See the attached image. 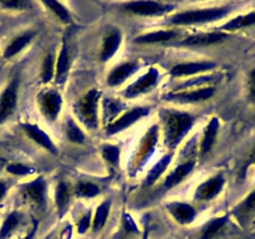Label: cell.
I'll list each match as a JSON object with an SVG mask.
<instances>
[{"instance_id": "1", "label": "cell", "mask_w": 255, "mask_h": 239, "mask_svg": "<svg viewBox=\"0 0 255 239\" xmlns=\"http://www.w3.org/2000/svg\"><path fill=\"white\" fill-rule=\"evenodd\" d=\"M159 128L164 147L176 152L196 123V116L187 111L163 107L158 111Z\"/></svg>"}, {"instance_id": "2", "label": "cell", "mask_w": 255, "mask_h": 239, "mask_svg": "<svg viewBox=\"0 0 255 239\" xmlns=\"http://www.w3.org/2000/svg\"><path fill=\"white\" fill-rule=\"evenodd\" d=\"M237 9V4H223L216 6L196 7V9H187L183 11L173 12L166 17L163 22L167 26L172 27H188L201 26V25L213 24L231 16Z\"/></svg>"}, {"instance_id": "3", "label": "cell", "mask_w": 255, "mask_h": 239, "mask_svg": "<svg viewBox=\"0 0 255 239\" xmlns=\"http://www.w3.org/2000/svg\"><path fill=\"white\" fill-rule=\"evenodd\" d=\"M101 96V90L92 87L72 105V114H74L75 121L89 131H97L100 123H101L100 121Z\"/></svg>"}, {"instance_id": "4", "label": "cell", "mask_w": 255, "mask_h": 239, "mask_svg": "<svg viewBox=\"0 0 255 239\" xmlns=\"http://www.w3.org/2000/svg\"><path fill=\"white\" fill-rule=\"evenodd\" d=\"M159 138H161V128L158 123H153L148 127L143 136L139 139L138 144L136 146L133 154L131 156L127 166L129 177H136L141 173L149 162V159L156 153L157 147H158Z\"/></svg>"}, {"instance_id": "5", "label": "cell", "mask_w": 255, "mask_h": 239, "mask_svg": "<svg viewBox=\"0 0 255 239\" xmlns=\"http://www.w3.org/2000/svg\"><path fill=\"white\" fill-rule=\"evenodd\" d=\"M197 157H198V143H197L196 137H193L187 142L184 148L182 149L181 154H179L178 164L173 167L164 177L162 189L167 192L183 183L196 168Z\"/></svg>"}, {"instance_id": "6", "label": "cell", "mask_w": 255, "mask_h": 239, "mask_svg": "<svg viewBox=\"0 0 255 239\" xmlns=\"http://www.w3.org/2000/svg\"><path fill=\"white\" fill-rule=\"evenodd\" d=\"M121 11L133 16L142 17H162L169 16L177 9V4L163 1H148V0H137V1L120 2Z\"/></svg>"}, {"instance_id": "7", "label": "cell", "mask_w": 255, "mask_h": 239, "mask_svg": "<svg viewBox=\"0 0 255 239\" xmlns=\"http://www.w3.org/2000/svg\"><path fill=\"white\" fill-rule=\"evenodd\" d=\"M36 105L47 123H54L61 115L64 99L61 92L54 87H45L36 95Z\"/></svg>"}, {"instance_id": "8", "label": "cell", "mask_w": 255, "mask_h": 239, "mask_svg": "<svg viewBox=\"0 0 255 239\" xmlns=\"http://www.w3.org/2000/svg\"><path fill=\"white\" fill-rule=\"evenodd\" d=\"M161 71L158 67H149L144 74L137 77L134 81L127 85L121 91V96L124 100H134L138 97L151 94L161 82Z\"/></svg>"}, {"instance_id": "9", "label": "cell", "mask_w": 255, "mask_h": 239, "mask_svg": "<svg viewBox=\"0 0 255 239\" xmlns=\"http://www.w3.org/2000/svg\"><path fill=\"white\" fill-rule=\"evenodd\" d=\"M19 193L25 202L44 212L47 207V183L44 176H37L20 184Z\"/></svg>"}, {"instance_id": "10", "label": "cell", "mask_w": 255, "mask_h": 239, "mask_svg": "<svg viewBox=\"0 0 255 239\" xmlns=\"http://www.w3.org/2000/svg\"><path fill=\"white\" fill-rule=\"evenodd\" d=\"M151 112V106H134L132 109L126 110L115 121H112L111 123L105 126V134L107 137L116 136V134L131 128L133 124H136L137 122H139L144 117L149 116Z\"/></svg>"}, {"instance_id": "11", "label": "cell", "mask_w": 255, "mask_h": 239, "mask_svg": "<svg viewBox=\"0 0 255 239\" xmlns=\"http://www.w3.org/2000/svg\"><path fill=\"white\" fill-rule=\"evenodd\" d=\"M20 74H15L0 92V126L14 116L17 109Z\"/></svg>"}, {"instance_id": "12", "label": "cell", "mask_w": 255, "mask_h": 239, "mask_svg": "<svg viewBox=\"0 0 255 239\" xmlns=\"http://www.w3.org/2000/svg\"><path fill=\"white\" fill-rule=\"evenodd\" d=\"M232 34L221 31V30H213V31H202L196 34H189L183 36L182 39L172 42L168 46L172 47H204L211 45H218L227 41Z\"/></svg>"}, {"instance_id": "13", "label": "cell", "mask_w": 255, "mask_h": 239, "mask_svg": "<svg viewBox=\"0 0 255 239\" xmlns=\"http://www.w3.org/2000/svg\"><path fill=\"white\" fill-rule=\"evenodd\" d=\"M216 87L206 86L201 89L181 90V91H169L162 96V100L166 102L176 105H194L206 102L211 100L216 94Z\"/></svg>"}, {"instance_id": "14", "label": "cell", "mask_w": 255, "mask_h": 239, "mask_svg": "<svg viewBox=\"0 0 255 239\" xmlns=\"http://www.w3.org/2000/svg\"><path fill=\"white\" fill-rule=\"evenodd\" d=\"M218 67V64L211 60L202 61H186L176 64L168 71L172 79H189L204 74H212Z\"/></svg>"}, {"instance_id": "15", "label": "cell", "mask_w": 255, "mask_h": 239, "mask_svg": "<svg viewBox=\"0 0 255 239\" xmlns=\"http://www.w3.org/2000/svg\"><path fill=\"white\" fill-rule=\"evenodd\" d=\"M227 179L223 172H218L214 176L198 184L193 193V199L199 203H208L221 196L226 187Z\"/></svg>"}, {"instance_id": "16", "label": "cell", "mask_w": 255, "mask_h": 239, "mask_svg": "<svg viewBox=\"0 0 255 239\" xmlns=\"http://www.w3.org/2000/svg\"><path fill=\"white\" fill-rule=\"evenodd\" d=\"M142 69V64L139 60H129L116 65L106 77V84L109 87H120L131 79Z\"/></svg>"}, {"instance_id": "17", "label": "cell", "mask_w": 255, "mask_h": 239, "mask_svg": "<svg viewBox=\"0 0 255 239\" xmlns=\"http://www.w3.org/2000/svg\"><path fill=\"white\" fill-rule=\"evenodd\" d=\"M182 37H183V31L173 27V29H162L149 32H143V34L133 37L132 42L134 45H169L172 42L177 41V40L182 39Z\"/></svg>"}, {"instance_id": "18", "label": "cell", "mask_w": 255, "mask_h": 239, "mask_svg": "<svg viewBox=\"0 0 255 239\" xmlns=\"http://www.w3.org/2000/svg\"><path fill=\"white\" fill-rule=\"evenodd\" d=\"M70 67H71V49L67 34L64 35L60 47L59 55L56 56V65H55V77L54 82L56 86H64L69 79Z\"/></svg>"}, {"instance_id": "19", "label": "cell", "mask_w": 255, "mask_h": 239, "mask_svg": "<svg viewBox=\"0 0 255 239\" xmlns=\"http://www.w3.org/2000/svg\"><path fill=\"white\" fill-rule=\"evenodd\" d=\"M166 211L179 226H191L198 217V211L193 204L183 201H172L166 204Z\"/></svg>"}, {"instance_id": "20", "label": "cell", "mask_w": 255, "mask_h": 239, "mask_svg": "<svg viewBox=\"0 0 255 239\" xmlns=\"http://www.w3.org/2000/svg\"><path fill=\"white\" fill-rule=\"evenodd\" d=\"M122 41H124V34H122L121 29L115 27V29L107 31L102 37L101 46H100V61L102 64H107L109 61H111L115 55L121 49Z\"/></svg>"}, {"instance_id": "21", "label": "cell", "mask_w": 255, "mask_h": 239, "mask_svg": "<svg viewBox=\"0 0 255 239\" xmlns=\"http://www.w3.org/2000/svg\"><path fill=\"white\" fill-rule=\"evenodd\" d=\"M21 129L24 131V133L34 142L35 144H37L39 147H41L42 149H45L46 152H49L52 156H57L59 154V148L55 144V142L52 141L51 137L44 131L40 126L37 124L31 123V122H22Z\"/></svg>"}, {"instance_id": "22", "label": "cell", "mask_w": 255, "mask_h": 239, "mask_svg": "<svg viewBox=\"0 0 255 239\" xmlns=\"http://www.w3.org/2000/svg\"><path fill=\"white\" fill-rule=\"evenodd\" d=\"M219 129H221V120H219V117L213 116L209 120L208 123L206 124L203 132H202L201 141H199L198 144V157L201 159L208 157L209 153L212 152L217 142Z\"/></svg>"}, {"instance_id": "23", "label": "cell", "mask_w": 255, "mask_h": 239, "mask_svg": "<svg viewBox=\"0 0 255 239\" xmlns=\"http://www.w3.org/2000/svg\"><path fill=\"white\" fill-rule=\"evenodd\" d=\"M231 222V214L213 217L202 226L197 239H221Z\"/></svg>"}, {"instance_id": "24", "label": "cell", "mask_w": 255, "mask_h": 239, "mask_svg": "<svg viewBox=\"0 0 255 239\" xmlns=\"http://www.w3.org/2000/svg\"><path fill=\"white\" fill-rule=\"evenodd\" d=\"M229 214L241 227L248 226L249 222L255 217V188L249 192L238 204H236Z\"/></svg>"}, {"instance_id": "25", "label": "cell", "mask_w": 255, "mask_h": 239, "mask_svg": "<svg viewBox=\"0 0 255 239\" xmlns=\"http://www.w3.org/2000/svg\"><path fill=\"white\" fill-rule=\"evenodd\" d=\"M37 35V31L34 29L25 30L21 34L16 35V36L12 37L9 42H7L6 46L2 50V59L4 60H11L12 57H15L16 55H19L20 52L24 51L27 46L32 42V40L35 39V36Z\"/></svg>"}, {"instance_id": "26", "label": "cell", "mask_w": 255, "mask_h": 239, "mask_svg": "<svg viewBox=\"0 0 255 239\" xmlns=\"http://www.w3.org/2000/svg\"><path fill=\"white\" fill-rule=\"evenodd\" d=\"M101 106V119L100 121L104 123V127L111 123L112 121L117 119L121 114H124L127 110V104L120 97H105L101 99L100 102Z\"/></svg>"}, {"instance_id": "27", "label": "cell", "mask_w": 255, "mask_h": 239, "mask_svg": "<svg viewBox=\"0 0 255 239\" xmlns=\"http://www.w3.org/2000/svg\"><path fill=\"white\" fill-rule=\"evenodd\" d=\"M72 197H74V189L71 188L70 183H67L64 179L59 181V183L55 187L54 202L55 207H56L57 217H59L60 219L64 218L65 214L69 212Z\"/></svg>"}, {"instance_id": "28", "label": "cell", "mask_w": 255, "mask_h": 239, "mask_svg": "<svg viewBox=\"0 0 255 239\" xmlns=\"http://www.w3.org/2000/svg\"><path fill=\"white\" fill-rule=\"evenodd\" d=\"M143 231H139L133 217L127 211L122 212L120 227L112 239H142Z\"/></svg>"}, {"instance_id": "29", "label": "cell", "mask_w": 255, "mask_h": 239, "mask_svg": "<svg viewBox=\"0 0 255 239\" xmlns=\"http://www.w3.org/2000/svg\"><path fill=\"white\" fill-rule=\"evenodd\" d=\"M25 223V213L20 209H12L0 226V239H10Z\"/></svg>"}, {"instance_id": "30", "label": "cell", "mask_w": 255, "mask_h": 239, "mask_svg": "<svg viewBox=\"0 0 255 239\" xmlns=\"http://www.w3.org/2000/svg\"><path fill=\"white\" fill-rule=\"evenodd\" d=\"M253 26H255V10H252V11L244 12V14H239L237 15V16L231 17L228 21L222 24L217 30H221V31L232 34V32L238 31V30L249 29V27Z\"/></svg>"}, {"instance_id": "31", "label": "cell", "mask_w": 255, "mask_h": 239, "mask_svg": "<svg viewBox=\"0 0 255 239\" xmlns=\"http://www.w3.org/2000/svg\"><path fill=\"white\" fill-rule=\"evenodd\" d=\"M174 156H176V152H167L161 159H159L157 163H154V166L147 173L146 178L143 181V187H151L153 184H156L157 182L161 179V177L164 176V173L167 172V169L171 166L172 161H173Z\"/></svg>"}, {"instance_id": "32", "label": "cell", "mask_w": 255, "mask_h": 239, "mask_svg": "<svg viewBox=\"0 0 255 239\" xmlns=\"http://www.w3.org/2000/svg\"><path fill=\"white\" fill-rule=\"evenodd\" d=\"M112 207V199L106 198L99 204V206L95 208L94 216H92V226H91V232L94 234H99L100 232L104 229V227L106 226L107 219L110 217V212H111Z\"/></svg>"}, {"instance_id": "33", "label": "cell", "mask_w": 255, "mask_h": 239, "mask_svg": "<svg viewBox=\"0 0 255 239\" xmlns=\"http://www.w3.org/2000/svg\"><path fill=\"white\" fill-rule=\"evenodd\" d=\"M100 153L105 163L109 166L111 171H119L121 164L122 149L119 144L115 143H102L100 146Z\"/></svg>"}, {"instance_id": "34", "label": "cell", "mask_w": 255, "mask_h": 239, "mask_svg": "<svg viewBox=\"0 0 255 239\" xmlns=\"http://www.w3.org/2000/svg\"><path fill=\"white\" fill-rule=\"evenodd\" d=\"M221 79V76L217 74H204L199 75V76L189 77V79L183 80L182 82H179L176 87L173 89V91H181V90H192V89H201V87L211 86V84H213L214 81Z\"/></svg>"}, {"instance_id": "35", "label": "cell", "mask_w": 255, "mask_h": 239, "mask_svg": "<svg viewBox=\"0 0 255 239\" xmlns=\"http://www.w3.org/2000/svg\"><path fill=\"white\" fill-rule=\"evenodd\" d=\"M64 133L67 141L74 144H84L86 142V133L72 116H67L64 121Z\"/></svg>"}, {"instance_id": "36", "label": "cell", "mask_w": 255, "mask_h": 239, "mask_svg": "<svg viewBox=\"0 0 255 239\" xmlns=\"http://www.w3.org/2000/svg\"><path fill=\"white\" fill-rule=\"evenodd\" d=\"M55 65H56V51L51 50L45 55L40 69V80L44 85L50 84L55 77Z\"/></svg>"}, {"instance_id": "37", "label": "cell", "mask_w": 255, "mask_h": 239, "mask_svg": "<svg viewBox=\"0 0 255 239\" xmlns=\"http://www.w3.org/2000/svg\"><path fill=\"white\" fill-rule=\"evenodd\" d=\"M41 4L46 9H49L55 15V17H57L60 20V22H62V24L70 25L72 22L71 12L69 11V9L62 2L54 1V0H42Z\"/></svg>"}, {"instance_id": "38", "label": "cell", "mask_w": 255, "mask_h": 239, "mask_svg": "<svg viewBox=\"0 0 255 239\" xmlns=\"http://www.w3.org/2000/svg\"><path fill=\"white\" fill-rule=\"evenodd\" d=\"M100 193H101L100 187L90 181H79L74 188V196H76L77 198L92 199L99 197Z\"/></svg>"}, {"instance_id": "39", "label": "cell", "mask_w": 255, "mask_h": 239, "mask_svg": "<svg viewBox=\"0 0 255 239\" xmlns=\"http://www.w3.org/2000/svg\"><path fill=\"white\" fill-rule=\"evenodd\" d=\"M5 171L15 177H27L31 176V174H34L36 172L34 167L20 163V162H11V163H9L5 167Z\"/></svg>"}, {"instance_id": "40", "label": "cell", "mask_w": 255, "mask_h": 239, "mask_svg": "<svg viewBox=\"0 0 255 239\" xmlns=\"http://www.w3.org/2000/svg\"><path fill=\"white\" fill-rule=\"evenodd\" d=\"M92 216H94V212H92V209H89V211H86L81 217H80V219L76 223L77 233L82 236V234H86L87 232L91 231Z\"/></svg>"}, {"instance_id": "41", "label": "cell", "mask_w": 255, "mask_h": 239, "mask_svg": "<svg viewBox=\"0 0 255 239\" xmlns=\"http://www.w3.org/2000/svg\"><path fill=\"white\" fill-rule=\"evenodd\" d=\"M0 6L2 9L7 10H14V11H22V10H26L30 7V1L26 0H9V1H0Z\"/></svg>"}, {"instance_id": "42", "label": "cell", "mask_w": 255, "mask_h": 239, "mask_svg": "<svg viewBox=\"0 0 255 239\" xmlns=\"http://www.w3.org/2000/svg\"><path fill=\"white\" fill-rule=\"evenodd\" d=\"M247 90H248V97L253 104H255V67L249 71L248 79H247Z\"/></svg>"}, {"instance_id": "43", "label": "cell", "mask_w": 255, "mask_h": 239, "mask_svg": "<svg viewBox=\"0 0 255 239\" xmlns=\"http://www.w3.org/2000/svg\"><path fill=\"white\" fill-rule=\"evenodd\" d=\"M37 229H39V221L34 218L32 219L31 229H30V231L27 232L24 237H21V238H19V239H35V236H36V233H37Z\"/></svg>"}, {"instance_id": "44", "label": "cell", "mask_w": 255, "mask_h": 239, "mask_svg": "<svg viewBox=\"0 0 255 239\" xmlns=\"http://www.w3.org/2000/svg\"><path fill=\"white\" fill-rule=\"evenodd\" d=\"M249 167H254L255 168V143H254V146L252 147L248 157H247V162H246V166H244L243 172H246L247 168H249Z\"/></svg>"}, {"instance_id": "45", "label": "cell", "mask_w": 255, "mask_h": 239, "mask_svg": "<svg viewBox=\"0 0 255 239\" xmlns=\"http://www.w3.org/2000/svg\"><path fill=\"white\" fill-rule=\"evenodd\" d=\"M9 192V184L4 181H0V202H2Z\"/></svg>"}, {"instance_id": "46", "label": "cell", "mask_w": 255, "mask_h": 239, "mask_svg": "<svg viewBox=\"0 0 255 239\" xmlns=\"http://www.w3.org/2000/svg\"><path fill=\"white\" fill-rule=\"evenodd\" d=\"M149 233H151V226H149V221L147 219L146 224H144L143 233H142V239H149Z\"/></svg>"}]
</instances>
